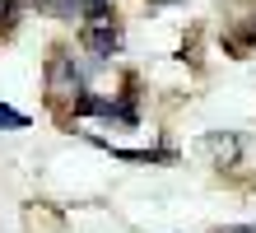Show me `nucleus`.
I'll list each match as a JSON object with an SVG mask.
<instances>
[{
	"label": "nucleus",
	"instance_id": "nucleus-1",
	"mask_svg": "<svg viewBox=\"0 0 256 233\" xmlns=\"http://www.w3.org/2000/svg\"><path fill=\"white\" fill-rule=\"evenodd\" d=\"M80 42H84V52H88V56H112L116 47H122V24H116V14H112L108 0H98V5L84 14V24H80Z\"/></svg>",
	"mask_w": 256,
	"mask_h": 233
},
{
	"label": "nucleus",
	"instance_id": "nucleus-4",
	"mask_svg": "<svg viewBox=\"0 0 256 233\" xmlns=\"http://www.w3.org/2000/svg\"><path fill=\"white\" fill-rule=\"evenodd\" d=\"M28 126V117L24 112H14V107H5L0 103V131H24Z\"/></svg>",
	"mask_w": 256,
	"mask_h": 233
},
{
	"label": "nucleus",
	"instance_id": "nucleus-5",
	"mask_svg": "<svg viewBox=\"0 0 256 233\" xmlns=\"http://www.w3.org/2000/svg\"><path fill=\"white\" fill-rule=\"evenodd\" d=\"M224 233H256V228H224Z\"/></svg>",
	"mask_w": 256,
	"mask_h": 233
},
{
	"label": "nucleus",
	"instance_id": "nucleus-3",
	"mask_svg": "<svg viewBox=\"0 0 256 233\" xmlns=\"http://www.w3.org/2000/svg\"><path fill=\"white\" fill-rule=\"evenodd\" d=\"M28 5V0H0V33H10L14 24H19V10Z\"/></svg>",
	"mask_w": 256,
	"mask_h": 233
},
{
	"label": "nucleus",
	"instance_id": "nucleus-2",
	"mask_svg": "<svg viewBox=\"0 0 256 233\" xmlns=\"http://www.w3.org/2000/svg\"><path fill=\"white\" fill-rule=\"evenodd\" d=\"M47 84H52V98H74V93H84V75H80V66H74V56H52Z\"/></svg>",
	"mask_w": 256,
	"mask_h": 233
}]
</instances>
